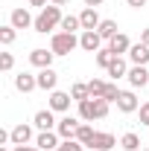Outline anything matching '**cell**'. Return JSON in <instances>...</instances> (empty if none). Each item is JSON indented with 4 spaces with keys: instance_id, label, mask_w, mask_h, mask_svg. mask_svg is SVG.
Returning a JSON list of instances; mask_svg holds the SVG:
<instances>
[{
    "instance_id": "36",
    "label": "cell",
    "mask_w": 149,
    "mask_h": 151,
    "mask_svg": "<svg viewBox=\"0 0 149 151\" xmlns=\"http://www.w3.org/2000/svg\"><path fill=\"white\" fill-rule=\"evenodd\" d=\"M82 3H85V6H91V9H96V6H102L105 0H82Z\"/></svg>"
},
{
    "instance_id": "11",
    "label": "cell",
    "mask_w": 149,
    "mask_h": 151,
    "mask_svg": "<svg viewBox=\"0 0 149 151\" xmlns=\"http://www.w3.org/2000/svg\"><path fill=\"white\" fill-rule=\"evenodd\" d=\"M38 87H41V90H50V93H53V90H56V84H58V76H56V70H53V67H47V70H38Z\"/></svg>"
},
{
    "instance_id": "20",
    "label": "cell",
    "mask_w": 149,
    "mask_h": 151,
    "mask_svg": "<svg viewBox=\"0 0 149 151\" xmlns=\"http://www.w3.org/2000/svg\"><path fill=\"white\" fill-rule=\"evenodd\" d=\"M105 87H108V81H102V78H91V81H88L91 99H102V96H105Z\"/></svg>"
},
{
    "instance_id": "33",
    "label": "cell",
    "mask_w": 149,
    "mask_h": 151,
    "mask_svg": "<svg viewBox=\"0 0 149 151\" xmlns=\"http://www.w3.org/2000/svg\"><path fill=\"white\" fill-rule=\"evenodd\" d=\"M140 125H149V102L140 105Z\"/></svg>"
},
{
    "instance_id": "16",
    "label": "cell",
    "mask_w": 149,
    "mask_h": 151,
    "mask_svg": "<svg viewBox=\"0 0 149 151\" xmlns=\"http://www.w3.org/2000/svg\"><path fill=\"white\" fill-rule=\"evenodd\" d=\"M70 99H73V96L70 93H64V90H53V93H50V111H67V108H70Z\"/></svg>"
},
{
    "instance_id": "31",
    "label": "cell",
    "mask_w": 149,
    "mask_h": 151,
    "mask_svg": "<svg viewBox=\"0 0 149 151\" xmlns=\"http://www.w3.org/2000/svg\"><path fill=\"white\" fill-rule=\"evenodd\" d=\"M82 148H85V145H82L79 139H64V142L58 145V151H82Z\"/></svg>"
},
{
    "instance_id": "15",
    "label": "cell",
    "mask_w": 149,
    "mask_h": 151,
    "mask_svg": "<svg viewBox=\"0 0 149 151\" xmlns=\"http://www.w3.org/2000/svg\"><path fill=\"white\" fill-rule=\"evenodd\" d=\"M32 122H35V128H38V131H53V128L58 125V122H56V116H53V111H50V108H47V111H38Z\"/></svg>"
},
{
    "instance_id": "12",
    "label": "cell",
    "mask_w": 149,
    "mask_h": 151,
    "mask_svg": "<svg viewBox=\"0 0 149 151\" xmlns=\"http://www.w3.org/2000/svg\"><path fill=\"white\" fill-rule=\"evenodd\" d=\"M9 23H12L15 29H29V26L35 23V18H32L26 9H12V18H9Z\"/></svg>"
},
{
    "instance_id": "28",
    "label": "cell",
    "mask_w": 149,
    "mask_h": 151,
    "mask_svg": "<svg viewBox=\"0 0 149 151\" xmlns=\"http://www.w3.org/2000/svg\"><path fill=\"white\" fill-rule=\"evenodd\" d=\"M79 116H82L85 122H93V99H85V102H79Z\"/></svg>"
},
{
    "instance_id": "9",
    "label": "cell",
    "mask_w": 149,
    "mask_h": 151,
    "mask_svg": "<svg viewBox=\"0 0 149 151\" xmlns=\"http://www.w3.org/2000/svg\"><path fill=\"white\" fill-rule=\"evenodd\" d=\"M9 139H12V145H29V139H32V128L29 125H15L12 131H9Z\"/></svg>"
},
{
    "instance_id": "1",
    "label": "cell",
    "mask_w": 149,
    "mask_h": 151,
    "mask_svg": "<svg viewBox=\"0 0 149 151\" xmlns=\"http://www.w3.org/2000/svg\"><path fill=\"white\" fill-rule=\"evenodd\" d=\"M61 20H64V15H61V6H44L41 9V15L35 18V23H32V29L35 32H41V35H47L50 29H56V26H61Z\"/></svg>"
},
{
    "instance_id": "26",
    "label": "cell",
    "mask_w": 149,
    "mask_h": 151,
    "mask_svg": "<svg viewBox=\"0 0 149 151\" xmlns=\"http://www.w3.org/2000/svg\"><path fill=\"white\" fill-rule=\"evenodd\" d=\"M108 99H93V119H105L108 116Z\"/></svg>"
},
{
    "instance_id": "2",
    "label": "cell",
    "mask_w": 149,
    "mask_h": 151,
    "mask_svg": "<svg viewBox=\"0 0 149 151\" xmlns=\"http://www.w3.org/2000/svg\"><path fill=\"white\" fill-rule=\"evenodd\" d=\"M76 47H79V38L73 32H56L53 41H50V50L56 52V55H70Z\"/></svg>"
},
{
    "instance_id": "17",
    "label": "cell",
    "mask_w": 149,
    "mask_h": 151,
    "mask_svg": "<svg viewBox=\"0 0 149 151\" xmlns=\"http://www.w3.org/2000/svg\"><path fill=\"white\" fill-rule=\"evenodd\" d=\"M79 20H82V32L85 29H99V15H96V9H91V6H85L82 9V15H79Z\"/></svg>"
},
{
    "instance_id": "35",
    "label": "cell",
    "mask_w": 149,
    "mask_h": 151,
    "mask_svg": "<svg viewBox=\"0 0 149 151\" xmlns=\"http://www.w3.org/2000/svg\"><path fill=\"white\" fill-rule=\"evenodd\" d=\"M131 9H140V6H146V0H126Z\"/></svg>"
},
{
    "instance_id": "24",
    "label": "cell",
    "mask_w": 149,
    "mask_h": 151,
    "mask_svg": "<svg viewBox=\"0 0 149 151\" xmlns=\"http://www.w3.org/2000/svg\"><path fill=\"white\" fill-rule=\"evenodd\" d=\"M93 128L91 125H85V122H82V125H79V131H76V139H79V142H82V145H91V139H93Z\"/></svg>"
},
{
    "instance_id": "13",
    "label": "cell",
    "mask_w": 149,
    "mask_h": 151,
    "mask_svg": "<svg viewBox=\"0 0 149 151\" xmlns=\"http://www.w3.org/2000/svg\"><path fill=\"white\" fill-rule=\"evenodd\" d=\"M129 84L131 87H146L149 84V70L146 67H137V64H131V70H129Z\"/></svg>"
},
{
    "instance_id": "27",
    "label": "cell",
    "mask_w": 149,
    "mask_h": 151,
    "mask_svg": "<svg viewBox=\"0 0 149 151\" xmlns=\"http://www.w3.org/2000/svg\"><path fill=\"white\" fill-rule=\"evenodd\" d=\"M70 96H73L76 102H85V99H91V90H88V84H82V81H79V84L70 87Z\"/></svg>"
},
{
    "instance_id": "6",
    "label": "cell",
    "mask_w": 149,
    "mask_h": 151,
    "mask_svg": "<svg viewBox=\"0 0 149 151\" xmlns=\"http://www.w3.org/2000/svg\"><path fill=\"white\" fill-rule=\"evenodd\" d=\"M114 145H117V137H114V134H108V131H96L88 148H93V151H111Z\"/></svg>"
},
{
    "instance_id": "25",
    "label": "cell",
    "mask_w": 149,
    "mask_h": 151,
    "mask_svg": "<svg viewBox=\"0 0 149 151\" xmlns=\"http://www.w3.org/2000/svg\"><path fill=\"white\" fill-rule=\"evenodd\" d=\"M76 29H82V20L76 18V15H64V20H61V32H73V35H76Z\"/></svg>"
},
{
    "instance_id": "37",
    "label": "cell",
    "mask_w": 149,
    "mask_h": 151,
    "mask_svg": "<svg viewBox=\"0 0 149 151\" xmlns=\"http://www.w3.org/2000/svg\"><path fill=\"white\" fill-rule=\"evenodd\" d=\"M140 44H146V47H149V26L143 29V35H140Z\"/></svg>"
},
{
    "instance_id": "8",
    "label": "cell",
    "mask_w": 149,
    "mask_h": 151,
    "mask_svg": "<svg viewBox=\"0 0 149 151\" xmlns=\"http://www.w3.org/2000/svg\"><path fill=\"white\" fill-rule=\"evenodd\" d=\"M108 50H111L114 55H129V50H131V41L126 32H117V35L108 41Z\"/></svg>"
},
{
    "instance_id": "23",
    "label": "cell",
    "mask_w": 149,
    "mask_h": 151,
    "mask_svg": "<svg viewBox=\"0 0 149 151\" xmlns=\"http://www.w3.org/2000/svg\"><path fill=\"white\" fill-rule=\"evenodd\" d=\"M114 52L111 50H108V47H102V50H99V52H96V64H99V67H102V70H108V67H111V61H114Z\"/></svg>"
},
{
    "instance_id": "7",
    "label": "cell",
    "mask_w": 149,
    "mask_h": 151,
    "mask_svg": "<svg viewBox=\"0 0 149 151\" xmlns=\"http://www.w3.org/2000/svg\"><path fill=\"white\" fill-rule=\"evenodd\" d=\"M114 105H117L123 113H134L137 108H140V102H137L134 90H120V96H117V102H114Z\"/></svg>"
},
{
    "instance_id": "21",
    "label": "cell",
    "mask_w": 149,
    "mask_h": 151,
    "mask_svg": "<svg viewBox=\"0 0 149 151\" xmlns=\"http://www.w3.org/2000/svg\"><path fill=\"white\" fill-rule=\"evenodd\" d=\"M120 145H123L126 151H137V148H140V137H137L134 131H129V134L120 137Z\"/></svg>"
},
{
    "instance_id": "18",
    "label": "cell",
    "mask_w": 149,
    "mask_h": 151,
    "mask_svg": "<svg viewBox=\"0 0 149 151\" xmlns=\"http://www.w3.org/2000/svg\"><path fill=\"white\" fill-rule=\"evenodd\" d=\"M15 87H18L20 93H32V90L38 87V78L29 76V73H18L15 76Z\"/></svg>"
},
{
    "instance_id": "5",
    "label": "cell",
    "mask_w": 149,
    "mask_h": 151,
    "mask_svg": "<svg viewBox=\"0 0 149 151\" xmlns=\"http://www.w3.org/2000/svg\"><path fill=\"white\" fill-rule=\"evenodd\" d=\"M53 58H56V52H53V50L38 47V50H32V52H29V64H32V67H38V70H47V67L53 64Z\"/></svg>"
},
{
    "instance_id": "19",
    "label": "cell",
    "mask_w": 149,
    "mask_h": 151,
    "mask_svg": "<svg viewBox=\"0 0 149 151\" xmlns=\"http://www.w3.org/2000/svg\"><path fill=\"white\" fill-rule=\"evenodd\" d=\"M105 73L111 76V78H123V76H129V64L123 61V55H117V58L111 61V67H108Z\"/></svg>"
},
{
    "instance_id": "41",
    "label": "cell",
    "mask_w": 149,
    "mask_h": 151,
    "mask_svg": "<svg viewBox=\"0 0 149 151\" xmlns=\"http://www.w3.org/2000/svg\"><path fill=\"white\" fill-rule=\"evenodd\" d=\"M146 151H149V148H146Z\"/></svg>"
},
{
    "instance_id": "3",
    "label": "cell",
    "mask_w": 149,
    "mask_h": 151,
    "mask_svg": "<svg viewBox=\"0 0 149 151\" xmlns=\"http://www.w3.org/2000/svg\"><path fill=\"white\" fill-rule=\"evenodd\" d=\"M79 47H82L85 52H99V50H102V35H99L96 29H85V32L79 35Z\"/></svg>"
},
{
    "instance_id": "10",
    "label": "cell",
    "mask_w": 149,
    "mask_h": 151,
    "mask_svg": "<svg viewBox=\"0 0 149 151\" xmlns=\"http://www.w3.org/2000/svg\"><path fill=\"white\" fill-rule=\"evenodd\" d=\"M35 145L41 151H58V145H61V142H58V134H53V131H41L35 137Z\"/></svg>"
},
{
    "instance_id": "30",
    "label": "cell",
    "mask_w": 149,
    "mask_h": 151,
    "mask_svg": "<svg viewBox=\"0 0 149 151\" xmlns=\"http://www.w3.org/2000/svg\"><path fill=\"white\" fill-rule=\"evenodd\" d=\"M15 67V58H12V52H0V70L3 73H9Z\"/></svg>"
},
{
    "instance_id": "39",
    "label": "cell",
    "mask_w": 149,
    "mask_h": 151,
    "mask_svg": "<svg viewBox=\"0 0 149 151\" xmlns=\"http://www.w3.org/2000/svg\"><path fill=\"white\" fill-rule=\"evenodd\" d=\"M53 6H64V3H70V0H50Z\"/></svg>"
},
{
    "instance_id": "22",
    "label": "cell",
    "mask_w": 149,
    "mask_h": 151,
    "mask_svg": "<svg viewBox=\"0 0 149 151\" xmlns=\"http://www.w3.org/2000/svg\"><path fill=\"white\" fill-rule=\"evenodd\" d=\"M99 35H102V41H111L114 35H117V20H102L99 23V29H96Z\"/></svg>"
},
{
    "instance_id": "40",
    "label": "cell",
    "mask_w": 149,
    "mask_h": 151,
    "mask_svg": "<svg viewBox=\"0 0 149 151\" xmlns=\"http://www.w3.org/2000/svg\"><path fill=\"white\" fill-rule=\"evenodd\" d=\"M0 151H9V148H6V145H0Z\"/></svg>"
},
{
    "instance_id": "38",
    "label": "cell",
    "mask_w": 149,
    "mask_h": 151,
    "mask_svg": "<svg viewBox=\"0 0 149 151\" xmlns=\"http://www.w3.org/2000/svg\"><path fill=\"white\" fill-rule=\"evenodd\" d=\"M29 6H41V9H44V6H47V0H29Z\"/></svg>"
},
{
    "instance_id": "32",
    "label": "cell",
    "mask_w": 149,
    "mask_h": 151,
    "mask_svg": "<svg viewBox=\"0 0 149 151\" xmlns=\"http://www.w3.org/2000/svg\"><path fill=\"white\" fill-rule=\"evenodd\" d=\"M117 96H120L117 84H108V87H105V96H102V99H108V102H117Z\"/></svg>"
},
{
    "instance_id": "29",
    "label": "cell",
    "mask_w": 149,
    "mask_h": 151,
    "mask_svg": "<svg viewBox=\"0 0 149 151\" xmlns=\"http://www.w3.org/2000/svg\"><path fill=\"white\" fill-rule=\"evenodd\" d=\"M0 44H3V47L15 44V26H12V23H9V26H0Z\"/></svg>"
},
{
    "instance_id": "34",
    "label": "cell",
    "mask_w": 149,
    "mask_h": 151,
    "mask_svg": "<svg viewBox=\"0 0 149 151\" xmlns=\"http://www.w3.org/2000/svg\"><path fill=\"white\" fill-rule=\"evenodd\" d=\"M12 151H41V148H38V145H15Z\"/></svg>"
},
{
    "instance_id": "4",
    "label": "cell",
    "mask_w": 149,
    "mask_h": 151,
    "mask_svg": "<svg viewBox=\"0 0 149 151\" xmlns=\"http://www.w3.org/2000/svg\"><path fill=\"white\" fill-rule=\"evenodd\" d=\"M79 119L76 116H64V119H58V125H56V134L61 137V139H76V131H79Z\"/></svg>"
},
{
    "instance_id": "14",
    "label": "cell",
    "mask_w": 149,
    "mask_h": 151,
    "mask_svg": "<svg viewBox=\"0 0 149 151\" xmlns=\"http://www.w3.org/2000/svg\"><path fill=\"white\" fill-rule=\"evenodd\" d=\"M129 61L137 64V67H146V64H149V47H146V44H131Z\"/></svg>"
}]
</instances>
